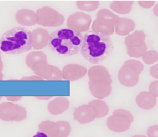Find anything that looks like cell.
Instances as JSON below:
<instances>
[{"label": "cell", "instance_id": "7c38bea8", "mask_svg": "<svg viewBox=\"0 0 158 137\" xmlns=\"http://www.w3.org/2000/svg\"><path fill=\"white\" fill-rule=\"evenodd\" d=\"M73 118L80 123H87L95 118L93 108L88 104H83L77 107L73 112Z\"/></svg>", "mask_w": 158, "mask_h": 137}, {"label": "cell", "instance_id": "9c48e42d", "mask_svg": "<svg viewBox=\"0 0 158 137\" xmlns=\"http://www.w3.org/2000/svg\"><path fill=\"white\" fill-rule=\"evenodd\" d=\"M107 125L109 130L117 133H122L128 130L131 122L127 118L120 115H113L107 119Z\"/></svg>", "mask_w": 158, "mask_h": 137}, {"label": "cell", "instance_id": "83f0119b", "mask_svg": "<svg viewBox=\"0 0 158 137\" xmlns=\"http://www.w3.org/2000/svg\"><path fill=\"white\" fill-rule=\"evenodd\" d=\"M142 59L146 64H154L158 60L157 52L154 50L146 51L142 56Z\"/></svg>", "mask_w": 158, "mask_h": 137}, {"label": "cell", "instance_id": "cb8c5ba5", "mask_svg": "<svg viewBox=\"0 0 158 137\" xmlns=\"http://www.w3.org/2000/svg\"><path fill=\"white\" fill-rule=\"evenodd\" d=\"M31 70L36 75L48 79L52 73V65H49L47 62H40L37 63Z\"/></svg>", "mask_w": 158, "mask_h": 137}, {"label": "cell", "instance_id": "f35d334b", "mask_svg": "<svg viewBox=\"0 0 158 137\" xmlns=\"http://www.w3.org/2000/svg\"><path fill=\"white\" fill-rule=\"evenodd\" d=\"M131 137H147V136H146L144 135H134Z\"/></svg>", "mask_w": 158, "mask_h": 137}, {"label": "cell", "instance_id": "d590c367", "mask_svg": "<svg viewBox=\"0 0 158 137\" xmlns=\"http://www.w3.org/2000/svg\"><path fill=\"white\" fill-rule=\"evenodd\" d=\"M33 137H49L46 134L41 131H38Z\"/></svg>", "mask_w": 158, "mask_h": 137}, {"label": "cell", "instance_id": "4dcf8cb0", "mask_svg": "<svg viewBox=\"0 0 158 137\" xmlns=\"http://www.w3.org/2000/svg\"><path fill=\"white\" fill-rule=\"evenodd\" d=\"M62 78V72L60 70L57 68L56 66L52 65V72L49 77L47 80H61Z\"/></svg>", "mask_w": 158, "mask_h": 137}, {"label": "cell", "instance_id": "74e56055", "mask_svg": "<svg viewBox=\"0 0 158 137\" xmlns=\"http://www.w3.org/2000/svg\"><path fill=\"white\" fill-rule=\"evenodd\" d=\"M157 6H158V5L157 4V5L154 7V8L153 9V12H154V14H155L156 16L158 15V14H157Z\"/></svg>", "mask_w": 158, "mask_h": 137}, {"label": "cell", "instance_id": "277c9868", "mask_svg": "<svg viewBox=\"0 0 158 137\" xmlns=\"http://www.w3.org/2000/svg\"><path fill=\"white\" fill-rule=\"evenodd\" d=\"M40 131L49 137H67L71 131L70 123L67 121H43L39 125Z\"/></svg>", "mask_w": 158, "mask_h": 137}, {"label": "cell", "instance_id": "f1b7e54d", "mask_svg": "<svg viewBox=\"0 0 158 137\" xmlns=\"http://www.w3.org/2000/svg\"><path fill=\"white\" fill-rule=\"evenodd\" d=\"M123 64L133 68L138 74H139L144 69V66L141 63V62L137 61L135 60H132V59L128 60L125 61Z\"/></svg>", "mask_w": 158, "mask_h": 137}, {"label": "cell", "instance_id": "ac0fdd59", "mask_svg": "<svg viewBox=\"0 0 158 137\" xmlns=\"http://www.w3.org/2000/svg\"><path fill=\"white\" fill-rule=\"evenodd\" d=\"M135 28V23L133 20L128 18H119L117 23L114 25L116 34L124 36L132 31Z\"/></svg>", "mask_w": 158, "mask_h": 137}, {"label": "cell", "instance_id": "44dd1931", "mask_svg": "<svg viewBox=\"0 0 158 137\" xmlns=\"http://www.w3.org/2000/svg\"><path fill=\"white\" fill-rule=\"evenodd\" d=\"M146 35L143 31L136 30L133 34L125 38V43L127 47L138 46L144 42Z\"/></svg>", "mask_w": 158, "mask_h": 137}, {"label": "cell", "instance_id": "603a6c76", "mask_svg": "<svg viewBox=\"0 0 158 137\" xmlns=\"http://www.w3.org/2000/svg\"><path fill=\"white\" fill-rule=\"evenodd\" d=\"M47 62V57L41 51H33L30 52L26 57V64L31 69L38 62Z\"/></svg>", "mask_w": 158, "mask_h": 137}, {"label": "cell", "instance_id": "ffe728a7", "mask_svg": "<svg viewBox=\"0 0 158 137\" xmlns=\"http://www.w3.org/2000/svg\"><path fill=\"white\" fill-rule=\"evenodd\" d=\"M88 104L93 108L95 118H102L107 115L109 107L105 101L101 99H94L90 101Z\"/></svg>", "mask_w": 158, "mask_h": 137}, {"label": "cell", "instance_id": "e0dca14e", "mask_svg": "<svg viewBox=\"0 0 158 137\" xmlns=\"http://www.w3.org/2000/svg\"><path fill=\"white\" fill-rule=\"evenodd\" d=\"M156 98L148 91L141 92L136 98V104L140 108L145 110L153 108L156 104Z\"/></svg>", "mask_w": 158, "mask_h": 137}, {"label": "cell", "instance_id": "5b68a950", "mask_svg": "<svg viewBox=\"0 0 158 137\" xmlns=\"http://www.w3.org/2000/svg\"><path fill=\"white\" fill-rule=\"evenodd\" d=\"M36 23L42 26L56 27L61 25L64 22V16L52 8L44 6L36 10Z\"/></svg>", "mask_w": 158, "mask_h": 137}, {"label": "cell", "instance_id": "52a82bcc", "mask_svg": "<svg viewBox=\"0 0 158 137\" xmlns=\"http://www.w3.org/2000/svg\"><path fill=\"white\" fill-rule=\"evenodd\" d=\"M91 21V17L89 15L77 12L69 16L67 25L69 28L81 33L88 30Z\"/></svg>", "mask_w": 158, "mask_h": 137}, {"label": "cell", "instance_id": "6da1fadb", "mask_svg": "<svg viewBox=\"0 0 158 137\" xmlns=\"http://www.w3.org/2000/svg\"><path fill=\"white\" fill-rule=\"evenodd\" d=\"M113 49V43L110 36L89 31L83 36L80 53L90 63L98 64L106 60Z\"/></svg>", "mask_w": 158, "mask_h": 137}, {"label": "cell", "instance_id": "f546056e", "mask_svg": "<svg viewBox=\"0 0 158 137\" xmlns=\"http://www.w3.org/2000/svg\"><path fill=\"white\" fill-rule=\"evenodd\" d=\"M113 115H123L124 117H125L126 118H127L128 119V120L132 123L134 120L133 118V116L132 115V114L128 110H125V109H116L115 110L113 113Z\"/></svg>", "mask_w": 158, "mask_h": 137}, {"label": "cell", "instance_id": "8d00e7d4", "mask_svg": "<svg viewBox=\"0 0 158 137\" xmlns=\"http://www.w3.org/2000/svg\"><path fill=\"white\" fill-rule=\"evenodd\" d=\"M7 99L9 101H15L21 99V97L20 96H9V97H7Z\"/></svg>", "mask_w": 158, "mask_h": 137}, {"label": "cell", "instance_id": "60d3db41", "mask_svg": "<svg viewBox=\"0 0 158 137\" xmlns=\"http://www.w3.org/2000/svg\"><path fill=\"white\" fill-rule=\"evenodd\" d=\"M0 99H1V97H0Z\"/></svg>", "mask_w": 158, "mask_h": 137}, {"label": "cell", "instance_id": "3957f363", "mask_svg": "<svg viewBox=\"0 0 158 137\" xmlns=\"http://www.w3.org/2000/svg\"><path fill=\"white\" fill-rule=\"evenodd\" d=\"M32 48L31 31L24 27H14L0 38V50L7 54H20Z\"/></svg>", "mask_w": 158, "mask_h": 137}, {"label": "cell", "instance_id": "8fae6325", "mask_svg": "<svg viewBox=\"0 0 158 137\" xmlns=\"http://www.w3.org/2000/svg\"><path fill=\"white\" fill-rule=\"evenodd\" d=\"M87 72L86 68L78 64H67L64 67L62 77L64 79L74 81L82 78Z\"/></svg>", "mask_w": 158, "mask_h": 137}, {"label": "cell", "instance_id": "2e32d148", "mask_svg": "<svg viewBox=\"0 0 158 137\" xmlns=\"http://www.w3.org/2000/svg\"><path fill=\"white\" fill-rule=\"evenodd\" d=\"M15 19L19 24L24 26H32L36 23L37 20L36 13L27 9L18 10L15 15Z\"/></svg>", "mask_w": 158, "mask_h": 137}, {"label": "cell", "instance_id": "d4e9b609", "mask_svg": "<svg viewBox=\"0 0 158 137\" xmlns=\"http://www.w3.org/2000/svg\"><path fill=\"white\" fill-rule=\"evenodd\" d=\"M92 31L109 36L114 33V26L102 24L95 19L92 25Z\"/></svg>", "mask_w": 158, "mask_h": 137}, {"label": "cell", "instance_id": "8992f818", "mask_svg": "<svg viewBox=\"0 0 158 137\" xmlns=\"http://www.w3.org/2000/svg\"><path fill=\"white\" fill-rule=\"evenodd\" d=\"M27 117L25 108L12 102L0 104V119L4 121L19 122Z\"/></svg>", "mask_w": 158, "mask_h": 137}, {"label": "cell", "instance_id": "d6986e66", "mask_svg": "<svg viewBox=\"0 0 158 137\" xmlns=\"http://www.w3.org/2000/svg\"><path fill=\"white\" fill-rule=\"evenodd\" d=\"M119 18L117 15L112 13L108 9H103L98 12L96 20L102 24L114 26Z\"/></svg>", "mask_w": 158, "mask_h": 137}, {"label": "cell", "instance_id": "5bb4252c", "mask_svg": "<svg viewBox=\"0 0 158 137\" xmlns=\"http://www.w3.org/2000/svg\"><path fill=\"white\" fill-rule=\"evenodd\" d=\"M88 77L90 81L112 83V80L107 69L102 65L91 67L88 71Z\"/></svg>", "mask_w": 158, "mask_h": 137}, {"label": "cell", "instance_id": "7402d4cb", "mask_svg": "<svg viewBox=\"0 0 158 137\" xmlns=\"http://www.w3.org/2000/svg\"><path fill=\"white\" fill-rule=\"evenodd\" d=\"M133 3L134 1H115L110 3V7L119 14H126L130 12Z\"/></svg>", "mask_w": 158, "mask_h": 137}, {"label": "cell", "instance_id": "d6a6232c", "mask_svg": "<svg viewBox=\"0 0 158 137\" xmlns=\"http://www.w3.org/2000/svg\"><path fill=\"white\" fill-rule=\"evenodd\" d=\"M147 135L148 137H158V125L149 127L147 130Z\"/></svg>", "mask_w": 158, "mask_h": 137}, {"label": "cell", "instance_id": "4fadbf2b", "mask_svg": "<svg viewBox=\"0 0 158 137\" xmlns=\"http://www.w3.org/2000/svg\"><path fill=\"white\" fill-rule=\"evenodd\" d=\"M32 48L35 49H43L48 45L49 33L46 29L38 28L31 31Z\"/></svg>", "mask_w": 158, "mask_h": 137}, {"label": "cell", "instance_id": "836d02e7", "mask_svg": "<svg viewBox=\"0 0 158 137\" xmlns=\"http://www.w3.org/2000/svg\"><path fill=\"white\" fill-rule=\"evenodd\" d=\"M154 1H138V4L139 5L143 7V8H145V9H148V8H149L151 7H152L154 4Z\"/></svg>", "mask_w": 158, "mask_h": 137}, {"label": "cell", "instance_id": "4316f807", "mask_svg": "<svg viewBox=\"0 0 158 137\" xmlns=\"http://www.w3.org/2000/svg\"><path fill=\"white\" fill-rule=\"evenodd\" d=\"M146 50L147 45L144 42L138 46L127 47V54L131 57H139L140 56H142Z\"/></svg>", "mask_w": 158, "mask_h": 137}, {"label": "cell", "instance_id": "30bf717a", "mask_svg": "<svg viewBox=\"0 0 158 137\" xmlns=\"http://www.w3.org/2000/svg\"><path fill=\"white\" fill-rule=\"evenodd\" d=\"M88 86L92 95L99 99L107 97L112 91L111 83L106 81H93L89 80Z\"/></svg>", "mask_w": 158, "mask_h": 137}, {"label": "cell", "instance_id": "ab89813d", "mask_svg": "<svg viewBox=\"0 0 158 137\" xmlns=\"http://www.w3.org/2000/svg\"><path fill=\"white\" fill-rule=\"evenodd\" d=\"M51 97H47V98H41V97H40V98H38L39 99H49V98H51Z\"/></svg>", "mask_w": 158, "mask_h": 137}, {"label": "cell", "instance_id": "484cf974", "mask_svg": "<svg viewBox=\"0 0 158 137\" xmlns=\"http://www.w3.org/2000/svg\"><path fill=\"white\" fill-rule=\"evenodd\" d=\"M99 6L98 1H77V7L84 11H93Z\"/></svg>", "mask_w": 158, "mask_h": 137}, {"label": "cell", "instance_id": "7a4b0ae2", "mask_svg": "<svg viewBox=\"0 0 158 137\" xmlns=\"http://www.w3.org/2000/svg\"><path fill=\"white\" fill-rule=\"evenodd\" d=\"M83 38L80 33L69 28H61L49 34L47 46L51 51L59 56H74L80 52Z\"/></svg>", "mask_w": 158, "mask_h": 137}, {"label": "cell", "instance_id": "9a60e30c", "mask_svg": "<svg viewBox=\"0 0 158 137\" xmlns=\"http://www.w3.org/2000/svg\"><path fill=\"white\" fill-rule=\"evenodd\" d=\"M70 102L67 98L57 97L51 101L48 104V110L52 115L63 113L69 107Z\"/></svg>", "mask_w": 158, "mask_h": 137}, {"label": "cell", "instance_id": "ba28073f", "mask_svg": "<svg viewBox=\"0 0 158 137\" xmlns=\"http://www.w3.org/2000/svg\"><path fill=\"white\" fill-rule=\"evenodd\" d=\"M118 79L123 86L132 87L139 81V74L131 67L123 65L118 73Z\"/></svg>", "mask_w": 158, "mask_h": 137}, {"label": "cell", "instance_id": "e575fe53", "mask_svg": "<svg viewBox=\"0 0 158 137\" xmlns=\"http://www.w3.org/2000/svg\"><path fill=\"white\" fill-rule=\"evenodd\" d=\"M157 67L158 65L156 64L153 66H152L150 68V74L151 75V76H152L153 77H154L155 78L157 79L158 78V76H157Z\"/></svg>", "mask_w": 158, "mask_h": 137}, {"label": "cell", "instance_id": "1f68e13d", "mask_svg": "<svg viewBox=\"0 0 158 137\" xmlns=\"http://www.w3.org/2000/svg\"><path fill=\"white\" fill-rule=\"evenodd\" d=\"M158 81H154L151 83V84L149 85V93L152 94L154 96H155L156 98H157L158 96Z\"/></svg>", "mask_w": 158, "mask_h": 137}]
</instances>
